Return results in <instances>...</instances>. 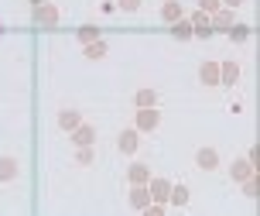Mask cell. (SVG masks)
Returning a JSON list of instances; mask_svg holds the SVG:
<instances>
[{"label": "cell", "instance_id": "12", "mask_svg": "<svg viewBox=\"0 0 260 216\" xmlns=\"http://www.w3.org/2000/svg\"><path fill=\"white\" fill-rule=\"evenodd\" d=\"M219 75H223L219 82H236V75H240V66H233V62H229V66H226V69L219 72Z\"/></svg>", "mask_w": 260, "mask_h": 216}, {"label": "cell", "instance_id": "5", "mask_svg": "<svg viewBox=\"0 0 260 216\" xmlns=\"http://www.w3.org/2000/svg\"><path fill=\"white\" fill-rule=\"evenodd\" d=\"M59 124H62L65 131H75V127H79V113H75V110H62V113H59Z\"/></svg>", "mask_w": 260, "mask_h": 216}, {"label": "cell", "instance_id": "19", "mask_svg": "<svg viewBox=\"0 0 260 216\" xmlns=\"http://www.w3.org/2000/svg\"><path fill=\"white\" fill-rule=\"evenodd\" d=\"M79 38H82V41H93V38H96V28H82Z\"/></svg>", "mask_w": 260, "mask_h": 216}, {"label": "cell", "instance_id": "15", "mask_svg": "<svg viewBox=\"0 0 260 216\" xmlns=\"http://www.w3.org/2000/svg\"><path fill=\"white\" fill-rule=\"evenodd\" d=\"M137 103H140V107H151V103H154V93H151V89H144V93L137 96Z\"/></svg>", "mask_w": 260, "mask_h": 216}, {"label": "cell", "instance_id": "3", "mask_svg": "<svg viewBox=\"0 0 260 216\" xmlns=\"http://www.w3.org/2000/svg\"><path fill=\"white\" fill-rule=\"evenodd\" d=\"M216 165H219V154H216L212 147H202V151H198V168L209 172V168H216Z\"/></svg>", "mask_w": 260, "mask_h": 216}, {"label": "cell", "instance_id": "6", "mask_svg": "<svg viewBox=\"0 0 260 216\" xmlns=\"http://www.w3.org/2000/svg\"><path fill=\"white\" fill-rule=\"evenodd\" d=\"M120 151H137V131H124L120 134Z\"/></svg>", "mask_w": 260, "mask_h": 216}, {"label": "cell", "instance_id": "17", "mask_svg": "<svg viewBox=\"0 0 260 216\" xmlns=\"http://www.w3.org/2000/svg\"><path fill=\"white\" fill-rule=\"evenodd\" d=\"M216 21H219V28H226V24L233 21V14H229V10H219V17H216Z\"/></svg>", "mask_w": 260, "mask_h": 216}, {"label": "cell", "instance_id": "7", "mask_svg": "<svg viewBox=\"0 0 260 216\" xmlns=\"http://www.w3.org/2000/svg\"><path fill=\"white\" fill-rule=\"evenodd\" d=\"M161 17H164V21H178V17H182L178 0H168V3H164V10H161Z\"/></svg>", "mask_w": 260, "mask_h": 216}, {"label": "cell", "instance_id": "21", "mask_svg": "<svg viewBox=\"0 0 260 216\" xmlns=\"http://www.w3.org/2000/svg\"><path fill=\"white\" fill-rule=\"evenodd\" d=\"M226 3H229V7H236V3H240V0H226Z\"/></svg>", "mask_w": 260, "mask_h": 216}, {"label": "cell", "instance_id": "10", "mask_svg": "<svg viewBox=\"0 0 260 216\" xmlns=\"http://www.w3.org/2000/svg\"><path fill=\"white\" fill-rule=\"evenodd\" d=\"M175 38H192V24L178 17V21H175Z\"/></svg>", "mask_w": 260, "mask_h": 216}, {"label": "cell", "instance_id": "4", "mask_svg": "<svg viewBox=\"0 0 260 216\" xmlns=\"http://www.w3.org/2000/svg\"><path fill=\"white\" fill-rule=\"evenodd\" d=\"M144 131H151V127H158V110H151V107H144L140 110V120H137Z\"/></svg>", "mask_w": 260, "mask_h": 216}, {"label": "cell", "instance_id": "22", "mask_svg": "<svg viewBox=\"0 0 260 216\" xmlns=\"http://www.w3.org/2000/svg\"><path fill=\"white\" fill-rule=\"evenodd\" d=\"M31 3H45V0H31Z\"/></svg>", "mask_w": 260, "mask_h": 216}, {"label": "cell", "instance_id": "9", "mask_svg": "<svg viewBox=\"0 0 260 216\" xmlns=\"http://www.w3.org/2000/svg\"><path fill=\"white\" fill-rule=\"evenodd\" d=\"M168 189H171V185H168L164 179H158V182H151V192H154V199H168Z\"/></svg>", "mask_w": 260, "mask_h": 216}, {"label": "cell", "instance_id": "1", "mask_svg": "<svg viewBox=\"0 0 260 216\" xmlns=\"http://www.w3.org/2000/svg\"><path fill=\"white\" fill-rule=\"evenodd\" d=\"M34 21H38V24H45V28H52V24L59 21V10H55V7L45 0V3H38V10H34Z\"/></svg>", "mask_w": 260, "mask_h": 216}, {"label": "cell", "instance_id": "16", "mask_svg": "<svg viewBox=\"0 0 260 216\" xmlns=\"http://www.w3.org/2000/svg\"><path fill=\"white\" fill-rule=\"evenodd\" d=\"M202 10H205V14H216V10H219V0H202Z\"/></svg>", "mask_w": 260, "mask_h": 216}, {"label": "cell", "instance_id": "18", "mask_svg": "<svg viewBox=\"0 0 260 216\" xmlns=\"http://www.w3.org/2000/svg\"><path fill=\"white\" fill-rule=\"evenodd\" d=\"M250 35V28H233V41H243Z\"/></svg>", "mask_w": 260, "mask_h": 216}, {"label": "cell", "instance_id": "14", "mask_svg": "<svg viewBox=\"0 0 260 216\" xmlns=\"http://www.w3.org/2000/svg\"><path fill=\"white\" fill-rule=\"evenodd\" d=\"M75 141L79 144H93V127H79V131H75Z\"/></svg>", "mask_w": 260, "mask_h": 216}, {"label": "cell", "instance_id": "8", "mask_svg": "<svg viewBox=\"0 0 260 216\" xmlns=\"http://www.w3.org/2000/svg\"><path fill=\"white\" fill-rule=\"evenodd\" d=\"M14 175H17V161H14V158H3V161H0V179L7 182V179H14Z\"/></svg>", "mask_w": 260, "mask_h": 216}, {"label": "cell", "instance_id": "13", "mask_svg": "<svg viewBox=\"0 0 260 216\" xmlns=\"http://www.w3.org/2000/svg\"><path fill=\"white\" fill-rule=\"evenodd\" d=\"M233 179H250V161H236L233 165Z\"/></svg>", "mask_w": 260, "mask_h": 216}, {"label": "cell", "instance_id": "23", "mask_svg": "<svg viewBox=\"0 0 260 216\" xmlns=\"http://www.w3.org/2000/svg\"><path fill=\"white\" fill-rule=\"evenodd\" d=\"M0 35H3V24H0Z\"/></svg>", "mask_w": 260, "mask_h": 216}, {"label": "cell", "instance_id": "2", "mask_svg": "<svg viewBox=\"0 0 260 216\" xmlns=\"http://www.w3.org/2000/svg\"><path fill=\"white\" fill-rule=\"evenodd\" d=\"M198 79H202L205 86H216V82H219V66H216V62H202V69H198Z\"/></svg>", "mask_w": 260, "mask_h": 216}, {"label": "cell", "instance_id": "11", "mask_svg": "<svg viewBox=\"0 0 260 216\" xmlns=\"http://www.w3.org/2000/svg\"><path fill=\"white\" fill-rule=\"evenodd\" d=\"M86 55H89V59H99V55H106V41H89Z\"/></svg>", "mask_w": 260, "mask_h": 216}, {"label": "cell", "instance_id": "20", "mask_svg": "<svg viewBox=\"0 0 260 216\" xmlns=\"http://www.w3.org/2000/svg\"><path fill=\"white\" fill-rule=\"evenodd\" d=\"M120 7H124V10H137V7H140V0H120Z\"/></svg>", "mask_w": 260, "mask_h": 216}]
</instances>
